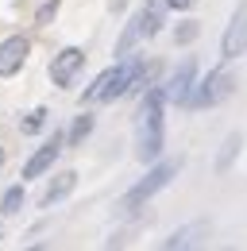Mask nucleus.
<instances>
[{
	"label": "nucleus",
	"instance_id": "nucleus-1",
	"mask_svg": "<svg viewBox=\"0 0 247 251\" xmlns=\"http://www.w3.org/2000/svg\"><path fill=\"white\" fill-rule=\"evenodd\" d=\"M162 108H166V93H162V85H151L139 100V124H135V155H139V162H158L162 147H166Z\"/></svg>",
	"mask_w": 247,
	"mask_h": 251
},
{
	"label": "nucleus",
	"instance_id": "nucleus-2",
	"mask_svg": "<svg viewBox=\"0 0 247 251\" xmlns=\"http://www.w3.org/2000/svg\"><path fill=\"white\" fill-rule=\"evenodd\" d=\"M139 70H143V58H139V54H127V58H120L112 70L97 74V81H93L89 89L81 93V100H85V104H100V100L127 97V93H131V85H135V77H139Z\"/></svg>",
	"mask_w": 247,
	"mask_h": 251
},
{
	"label": "nucleus",
	"instance_id": "nucleus-3",
	"mask_svg": "<svg viewBox=\"0 0 247 251\" xmlns=\"http://www.w3.org/2000/svg\"><path fill=\"white\" fill-rule=\"evenodd\" d=\"M178 170H182V162H178V158H174V162H151V170H147L135 186L124 193V209H127V213H135L139 205H147L154 193H162V189L174 182V174H178Z\"/></svg>",
	"mask_w": 247,
	"mask_h": 251
},
{
	"label": "nucleus",
	"instance_id": "nucleus-4",
	"mask_svg": "<svg viewBox=\"0 0 247 251\" xmlns=\"http://www.w3.org/2000/svg\"><path fill=\"white\" fill-rule=\"evenodd\" d=\"M232 93H236V77H232L228 70H209V74L193 85L185 108H213V104H220V100H228Z\"/></svg>",
	"mask_w": 247,
	"mask_h": 251
},
{
	"label": "nucleus",
	"instance_id": "nucleus-5",
	"mask_svg": "<svg viewBox=\"0 0 247 251\" xmlns=\"http://www.w3.org/2000/svg\"><path fill=\"white\" fill-rule=\"evenodd\" d=\"M244 50H247V0H240L232 20H228V27H224V35H220V58L232 62Z\"/></svg>",
	"mask_w": 247,
	"mask_h": 251
},
{
	"label": "nucleus",
	"instance_id": "nucleus-6",
	"mask_svg": "<svg viewBox=\"0 0 247 251\" xmlns=\"http://www.w3.org/2000/svg\"><path fill=\"white\" fill-rule=\"evenodd\" d=\"M197 85V58H182L174 66V74L162 81V93H166V104H185L189 93Z\"/></svg>",
	"mask_w": 247,
	"mask_h": 251
},
{
	"label": "nucleus",
	"instance_id": "nucleus-7",
	"mask_svg": "<svg viewBox=\"0 0 247 251\" xmlns=\"http://www.w3.org/2000/svg\"><path fill=\"white\" fill-rule=\"evenodd\" d=\"M81 66H85V50H81V47H62L58 54L50 58V81H54L58 89H70V85L77 81Z\"/></svg>",
	"mask_w": 247,
	"mask_h": 251
},
{
	"label": "nucleus",
	"instance_id": "nucleus-8",
	"mask_svg": "<svg viewBox=\"0 0 247 251\" xmlns=\"http://www.w3.org/2000/svg\"><path fill=\"white\" fill-rule=\"evenodd\" d=\"M62 147H66V131H50V139L24 162V178H43V174H50V166L58 162Z\"/></svg>",
	"mask_w": 247,
	"mask_h": 251
},
{
	"label": "nucleus",
	"instance_id": "nucleus-9",
	"mask_svg": "<svg viewBox=\"0 0 247 251\" xmlns=\"http://www.w3.org/2000/svg\"><path fill=\"white\" fill-rule=\"evenodd\" d=\"M27 54H31V39L27 35H8V39L0 43V77L20 74V66L27 62Z\"/></svg>",
	"mask_w": 247,
	"mask_h": 251
},
{
	"label": "nucleus",
	"instance_id": "nucleus-10",
	"mask_svg": "<svg viewBox=\"0 0 247 251\" xmlns=\"http://www.w3.org/2000/svg\"><path fill=\"white\" fill-rule=\"evenodd\" d=\"M74 186H77V174L74 170H62V174H54V182L47 186V193H43V209H50V205H58V201H66L70 193H74Z\"/></svg>",
	"mask_w": 247,
	"mask_h": 251
},
{
	"label": "nucleus",
	"instance_id": "nucleus-11",
	"mask_svg": "<svg viewBox=\"0 0 247 251\" xmlns=\"http://www.w3.org/2000/svg\"><path fill=\"white\" fill-rule=\"evenodd\" d=\"M89 131H93V116L89 112H77L74 124H70V131H66V147H81V143L89 139Z\"/></svg>",
	"mask_w": 247,
	"mask_h": 251
},
{
	"label": "nucleus",
	"instance_id": "nucleus-12",
	"mask_svg": "<svg viewBox=\"0 0 247 251\" xmlns=\"http://www.w3.org/2000/svg\"><path fill=\"white\" fill-rule=\"evenodd\" d=\"M24 201H27L24 186H12V189H4V197H0V213H4V217H16V213L24 209Z\"/></svg>",
	"mask_w": 247,
	"mask_h": 251
},
{
	"label": "nucleus",
	"instance_id": "nucleus-13",
	"mask_svg": "<svg viewBox=\"0 0 247 251\" xmlns=\"http://www.w3.org/2000/svg\"><path fill=\"white\" fill-rule=\"evenodd\" d=\"M240 143H244V135H240V131L224 139V151H220V158H216V170H220V174L232 166V155H240Z\"/></svg>",
	"mask_w": 247,
	"mask_h": 251
},
{
	"label": "nucleus",
	"instance_id": "nucleus-14",
	"mask_svg": "<svg viewBox=\"0 0 247 251\" xmlns=\"http://www.w3.org/2000/svg\"><path fill=\"white\" fill-rule=\"evenodd\" d=\"M47 120H50V112H47V108H31L27 116H24V124H20V131L35 135V131H43V127H47Z\"/></svg>",
	"mask_w": 247,
	"mask_h": 251
},
{
	"label": "nucleus",
	"instance_id": "nucleus-15",
	"mask_svg": "<svg viewBox=\"0 0 247 251\" xmlns=\"http://www.w3.org/2000/svg\"><path fill=\"white\" fill-rule=\"evenodd\" d=\"M197 35H201V24H197V20H182V24L174 27V43H178V47H185V43H193Z\"/></svg>",
	"mask_w": 247,
	"mask_h": 251
},
{
	"label": "nucleus",
	"instance_id": "nucleus-16",
	"mask_svg": "<svg viewBox=\"0 0 247 251\" xmlns=\"http://www.w3.org/2000/svg\"><path fill=\"white\" fill-rule=\"evenodd\" d=\"M58 4H62V0H47V4H39V12H35V24H39V27H50V20L58 16Z\"/></svg>",
	"mask_w": 247,
	"mask_h": 251
},
{
	"label": "nucleus",
	"instance_id": "nucleus-17",
	"mask_svg": "<svg viewBox=\"0 0 247 251\" xmlns=\"http://www.w3.org/2000/svg\"><path fill=\"white\" fill-rule=\"evenodd\" d=\"M166 8H174V12H185V8H193V0H166Z\"/></svg>",
	"mask_w": 247,
	"mask_h": 251
},
{
	"label": "nucleus",
	"instance_id": "nucleus-18",
	"mask_svg": "<svg viewBox=\"0 0 247 251\" xmlns=\"http://www.w3.org/2000/svg\"><path fill=\"white\" fill-rule=\"evenodd\" d=\"M0 170H4V147H0Z\"/></svg>",
	"mask_w": 247,
	"mask_h": 251
}]
</instances>
